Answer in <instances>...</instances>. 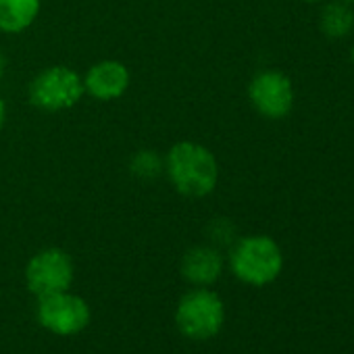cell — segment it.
Listing matches in <instances>:
<instances>
[{
    "label": "cell",
    "mask_w": 354,
    "mask_h": 354,
    "mask_svg": "<svg viewBox=\"0 0 354 354\" xmlns=\"http://www.w3.org/2000/svg\"><path fill=\"white\" fill-rule=\"evenodd\" d=\"M5 119H7V104L3 98H0V131H3V127H5Z\"/></svg>",
    "instance_id": "4fadbf2b"
},
{
    "label": "cell",
    "mask_w": 354,
    "mask_h": 354,
    "mask_svg": "<svg viewBox=\"0 0 354 354\" xmlns=\"http://www.w3.org/2000/svg\"><path fill=\"white\" fill-rule=\"evenodd\" d=\"M5 69H7V59L3 53H0V80H3V75H5Z\"/></svg>",
    "instance_id": "5bb4252c"
},
{
    "label": "cell",
    "mask_w": 354,
    "mask_h": 354,
    "mask_svg": "<svg viewBox=\"0 0 354 354\" xmlns=\"http://www.w3.org/2000/svg\"><path fill=\"white\" fill-rule=\"evenodd\" d=\"M165 173L171 186L186 198H205L219 184V162L198 142H177L165 156Z\"/></svg>",
    "instance_id": "6da1fadb"
},
{
    "label": "cell",
    "mask_w": 354,
    "mask_h": 354,
    "mask_svg": "<svg viewBox=\"0 0 354 354\" xmlns=\"http://www.w3.org/2000/svg\"><path fill=\"white\" fill-rule=\"evenodd\" d=\"M28 94H30V102L36 109L48 111V113L65 111V109L75 106L80 98L86 94L84 77L65 65H55V67L40 71L32 80Z\"/></svg>",
    "instance_id": "277c9868"
},
{
    "label": "cell",
    "mask_w": 354,
    "mask_h": 354,
    "mask_svg": "<svg viewBox=\"0 0 354 354\" xmlns=\"http://www.w3.org/2000/svg\"><path fill=\"white\" fill-rule=\"evenodd\" d=\"M350 59H352V65H354V46H352V50H350Z\"/></svg>",
    "instance_id": "9a60e30c"
},
{
    "label": "cell",
    "mask_w": 354,
    "mask_h": 354,
    "mask_svg": "<svg viewBox=\"0 0 354 354\" xmlns=\"http://www.w3.org/2000/svg\"><path fill=\"white\" fill-rule=\"evenodd\" d=\"M127 88H129V71L119 61H111V59L98 61L84 75V90L100 102H111L121 98L127 92Z\"/></svg>",
    "instance_id": "ba28073f"
},
{
    "label": "cell",
    "mask_w": 354,
    "mask_h": 354,
    "mask_svg": "<svg viewBox=\"0 0 354 354\" xmlns=\"http://www.w3.org/2000/svg\"><path fill=\"white\" fill-rule=\"evenodd\" d=\"M42 0H0V32L21 34L40 15Z\"/></svg>",
    "instance_id": "30bf717a"
},
{
    "label": "cell",
    "mask_w": 354,
    "mask_h": 354,
    "mask_svg": "<svg viewBox=\"0 0 354 354\" xmlns=\"http://www.w3.org/2000/svg\"><path fill=\"white\" fill-rule=\"evenodd\" d=\"M346 3H350V5H354V0H346Z\"/></svg>",
    "instance_id": "2e32d148"
},
{
    "label": "cell",
    "mask_w": 354,
    "mask_h": 354,
    "mask_svg": "<svg viewBox=\"0 0 354 354\" xmlns=\"http://www.w3.org/2000/svg\"><path fill=\"white\" fill-rule=\"evenodd\" d=\"M248 98L263 117L283 119L294 106V86L281 71H261L248 86Z\"/></svg>",
    "instance_id": "52a82bcc"
},
{
    "label": "cell",
    "mask_w": 354,
    "mask_h": 354,
    "mask_svg": "<svg viewBox=\"0 0 354 354\" xmlns=\"http://www.w3.org/2000/svg\"><path fill=\"white\" fill-rule=\"evenodd\" d=\"M319 28L323 36L331 40H342L354 30V13L346 3H329L321 9Z\"/></svg>",
    "instance_id": "8fae6325"
},
{
    "label": "cell",
    "mask_w": 354,
    "mask_h": 354,
    "mask_svg": "<svg viewBox=\"0 0 354 354\" xmlns=\"http://www.w3.org/2000/svg\"><path fill=\"white\" fill-rule=\"evenodd\" d=\"M38 321L40 325L61 337H69V335H77L82 333L88 325H90V304L77 296L67 292H59V294H50L44 298H38Z\"/></svg>",
    "instance_id": "5b68a950"
},
{
    "label": "cell",
    "mask_w": 354,
    "mask_h": 354,
    "mask_svg": "<svg viewBox=\"0 0 354 354\" xmlns=\"http://www.w3.org/2000/svg\"><path fill=\"white\" fill-rule=\"evenodd\" d=\"M129 169L142 180H152L165 171V158H160L154 150H140L131 156Z\"/></svg>",
    "instance_id": "7c38bea8"
},
{
    "label": "cell",
    "mask_w": 354,
    "mask_h": 354,
    "mask_svg": "<svg viewBox=\"0 0 354 354\" xmlns=\"http://www.w3.org/2000/svg\"><path fill=\"white\" fill-rule=\"evenodd\" d=\"M304 3H315V0H304Z\"/></svg>",
    "instance_id": "e0dca14e"
},
{
    "label": "cell",
    "mask_w": 354,
    "mask_h": 354,
    "mask_svg": "<svg viewBox=\"0 0 354 354\" xmlns=\"http://www.w3.org/2000/svg\"><path fill=\"white\" fill-rule=\"evenodd\" d=\"M223 273V257L215 246H194L182 259V275L196 288L213 286Z\"/></svg>",
    "instance_id": "9c48e42d"
},
{
    "label": "cell",
    "mask_w": 354,
    "mask_h": 354,
    "mask_svg": "<svg viewBox=\"0 0 354 354\" xmlns=\"http://www.w3.org/2000/svg\"><path fill=\"white\" fill-rule=\"evenodd\" d=\"M232 273L246 286L263 288L273 283L283 269V252L269 236H246L230 252Z\"/></svg>",
    "instance_id": "7a4b0ae2"
},
{
    "label": "cell",
    "mask_w": 354,
    "mask_h": 354,
    "mask_svg": "<svg viewBox=\"0 0 354 354\" xmlns=\"http://www.w3.org/2000/svg\"><path fill=\"white\" fill-rule=\"evenodd\" d=\"M73 261L61 248H44L36 252L26 267V283L36 298L67 292L73 283Z\"/></svg>",
    "instance_id": "8992f818"
},
{
    "label": "cell",
    "mask_w": 354,
    "mask_h": 354,
    "mask_svg": "<svg viewBox=\"0 0 354 354\" xmlns=\"http://www.w3.org/2000/svg\"><path fill=\"white\" fill-rule=\"evenodd\" d=\"M225 323V304L209 288H194L184 294L175 308V325L188 339L205 342L215 337Z\"/></svg>",
    "instance_id": "3957f363"
}]
</instances>
